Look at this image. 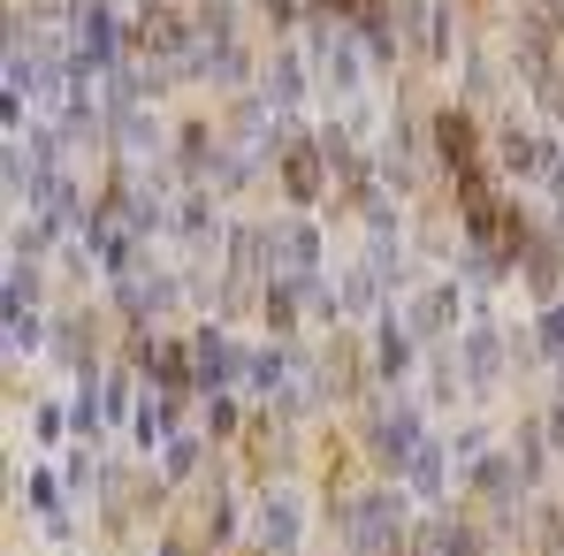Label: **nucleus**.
Segmentation results:
<instances>
[{"mask_svg":"<svg viewBox=\"0 0 564 556\" xmlns=\"http://www.w3.org/2000/svg\"><path fill=\"white\" fill-rule=\"evenodd\" d=\"M435 145H443V161L451 168H466V176H480V130H473V115H435Z\"/></svg>","mask_w":564,"mask_h":556,"instance_id":"1","label":"nucleus"},{"mask_svg":"<svg viewBox=\"0 0 564 556\" xmlns=\"http://www.w3.org/2000/svg\"><path fill=\"white\" fill-rule=\"evenodd\" d=\"M282 184H290V198H313V184H321V161H313V153L297 145V153L282 161Z\"/></svg>","mask_w":564,"mask_h":556,"instance_id":"2","label":"nucleus"}]
</instances>
